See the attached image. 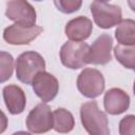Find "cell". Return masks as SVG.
I'll use <instances>...</instances> for the list:
<instances>
[{"mask_svg":"<svg viewBox=\"0 0 135 135\" xmlns=\"http://www.w3.org/2000/svg\"><path fill=\"white\" fill-rule=\"evenodd\" d=\"M7 126H8V119L4 114V112L0 110V134L7 129Z\"/></svg>","mask_w":135,"mask_h":135,"instance_id":"obj_20","label":"cell"},{"mask_svg":"<svg viewBox=\"0 0 135 135\" xmlns=\"http://www.w3.org/2000/svg\"><path fill=\"white\" fill-rule=\"evenodd\" d=\"M130 101V96L126 91L119 88H112L104 93L103 107L108 114L119 115L129 109Z\"/></svg>","mask_w":135,"mask_h":135,"instance_id":"obj_11","label":"cell"},{"mask_svg":"<svg viewBox=\"0 0 135 135\" xmlns=\"http://www.w3.org/2000/svg\"><path fill=\"white\" fill-rule=\"evenodd\" d=\"M115 38L119 44H135V21L133 19H121L115 30Z\"/></svg>","mask_w":135,"mask_h":135,"instance_id":"obj_15","label":"cell"},{"mask_svg":"<svg viewBox=\"0 0 135 135\" xmlns=\"http://www.w3.org/2000/svg\"><path fill=\"white\" fill-rule=\"evenodd\" d=\"M89 44L82 41H66L60 49L59 56L61 63L71 70L84 68L88 63Z\"/></svg>","mask_w":135,"mask_h":135,"instance_id":"obj_4","label":"cell"},{"mask_svg":"<svg viewBox=\"0 0 135 135\" xmlns=\"http://www.w3.org/2000/svg\"><path fill=\"white\" fill-rule=\"evenodd\" d=\"M112 46H113V38L109 34L100 35L91 46H89L88 51V63H92L95 65H104L112 59Z\"/></svg>","mask_w":135,"mask_h":135,"instance_id":"obj_10","label":"cell"},{"mask_svg":"<svg viewBox=\"0 0 135 135\" xmlns=\"http://www.w3.org/2000/svg\"><path fill=\"white\" fill-rule=\"evenodd\" d=\"M75 127V119L73 114L59 108L53 112V129L58 133H70Z\"/></svg>","mask_w":135,"mask_h":135,"instance_id":"obj_14","label":"cell"},{"mask_svg":"<svg viewBox=\"0 0 135 135\" xmlns=\"http://www.w3.org/2000/svg\"><path fill=\"white\" fill-rule=\"evenodd\" d=\"M90 9L96 25L103 30L117 25L122 19L121 8L118 5L95 0L91 3Z\"/></svg>","mask_w":135,"mask_h":135,"instance_id":"obj_5","label":"cell"},{"mask_svg":"<svg viewBox=\"0 0 135 135\" xmlns=\"http://www.w3.org/2000/svg\"><path fill=\"white\" fill-rule=\"evenodd\" d=\"M97 1H102V2H108L109 0H97Z\"/></svg>","mask_w":135,"mask_h":135,"instance_id":"obj_21","label":"cell"},{"mask_svg":"<svg viewBox=\"0 0 135 135\" xmlns=\"http://www.w3.org/2000/svg\"><path fill=\"white\" fill-rule=\"evenodd\" d=\"M35 1H42V0H35Z\"/></svg>","mask_w":135,"mask_h":135,"instance_id":"obj_22","label":"cell"},{"mask_svg":"<svg viewBox=\"0 0 135 135\" xmlns=\"http://www.w3.org/2000/svg\"><path fill=\"white\" fill-rule=\"evenodd\" d=\"M80 120L90 135H110L108 116L99 110L97 101L92 100L81 104Z\"/></svg>","mask_w":135,"mask_h":135,"instance_id":"obj_1","label":"cell"},{"mask_svg":"<svg viewBox=\"0 0 135 135\" xmlns=\"http://www.w3.org/2000/svg\"><path fill=\"white\" fill-rule=\"evenodd\" d=\"M93 31L92 21L85 16H78L70 20L64 27L66 37L72 41H84L86 40Z\"/></svg>","mask_w":135,"mask_h":135,"instance_id":"obj_13","label":"cell"},{"mask_svg":"<svg viewBox=\"0 0 135 135\" xmlns=\"http://www.w3.org/2000/svg\"><path fill=\"white\" fill-rule=\"evenodd\" d=\"M5 16L22 26H34L37 19L36 9L26 0H8L6 2Z\"/></svg>","mask_w":135,"mask_h":135,"instance_id":"obj_6","label":"cell"},{"mask_svg":"<svg viewBox=\"0 0 135 135\" xmlns=\"http://www.w3.org/2000/svg\"><path fill=\"white\" fill-rule=\"evenodd\" d=\"M32 86L35 94L42 102L52 101L58 94L59 82L57 78L49 72H39L32 81Z\"/></svg>","mask_w":135,"mask_h":135,"instance_id":"obj_9","label":"cell"},{"mask_svg":"<svg viewBox=\"0 0 135 135\" xmlns=\"http://www.w3.org/2000/svg\"><path fill=\"white\" fill-rule=\"evenodd\" d=\"M25 122L30 133H46L53 129V112L46 102H41L30 111Z\"/></svg>","mask_w":135,"mask_h":135,"instance_id":"obj_7","label":"cell"},{"mask_svg":"<svg viewBox=\"0 0 135 135\" xmlns=\"http://www.w3.org/2000/svg\"><path fill=\"white\" fill-rule=\"evenodd\" d=\"M76 84L79 93L82 96L91 99L100 96L105 86L102 73L92 68H85L80 72L77 77Z\"/></svg>","mask_w":135,"mask_h":135,"instance_id":"obj_3","label":"cell"},{"mask_svg":"<svg viewBox=\"0 0 135 135\" xmlns=\"http://www.w3.org/2000/svg\"><path fill=\"white\" fill-rule=\"evenodd\" d=\"M114 55L117 61L129 70H134L135 66V46L117 44L114 47Z\"/></svg>","mask_w":135,"mask_h":135,"instance_id":"obj_16","label":"cell"},{"mask_svg":"<svg viewBox=\"0 0 135 135\" xmlns=\"http://www.w3.org/2000/svg\"><path fill=\"white\" fill-rule=\"evenodd\" d=\"M120 135H134L135 134V116L127 115L119 122Z\"/></svg>","mask_w":135,"mask_h":135,"instance_id":"obj_19","label":"cell"},{"mask_svg":"<svg viewBox=\"0 0 135 135\" xmlns=\"http://www.w3.org/2000/svg\"><path fill=\"white\" fill-rule=\"evenodd\" d=\"M14 57L4 51H0V83L6 82L14 72Z\"/></svg>","mask_w":135,"mask_h":135,"instance_id":"obj_17","label":"cell"},{"mask_svg":"<svg viewBox=\"0 0 135 135\" xmlns=\"http://www.w3.org/2000/svg\"><path fill=\"white\" fill-rule=\"evenodd\" d=\"M54 4L61 13L73 14L81 7L82 0H54Z\"/></svg>","mask_w":135,"mask_h":135,"instance_id":"obj_18","label":"cell"},{"mask_svg":"<svg viewBox=\"0 0 135 135\" xmlns=\"http://www.w3.org/2000/svg\"><path fill=\"white\" fill-rule=\"evenodd\" d=\"M42 32L43 28L36 24L34 26H22L14 23L4 28L3 39L6 43L12 45H24L30 44Z\"/></svg>","mask_w":135,"mask_h":135,"instance_id":"obj_8","label":"cell"},{"mask_svg":"<svg viewBox=\"0 0 135 135\" xmlns=\"http://www.w3.org/2000/svg\"><path fill=\"white\" fill-rule=\"evenodd\" d=\"M16 77L24 84H31L34 77L45 70L44 58L35 51H26L20 54L15 62Z\"/></svg>","mask_w":135,"mask_h":135,"instance_id":"obj_2","label":"cell"},{"mask_svg":"<svg viewBox=\"0 0 135 135\" xmlns=\"http://www.w3.org/2000/svg\"><path fill=\"white\" fill-rule=\"evenodd\" d=\"M2 94L5 107L12 115H19L24 111L26 105V96L20 86L17 84L5 85Z\"/></svg>","mask_w":135,"mask_h":135,"instance_id":"obj_12","label":"cell"}]
</instances>
